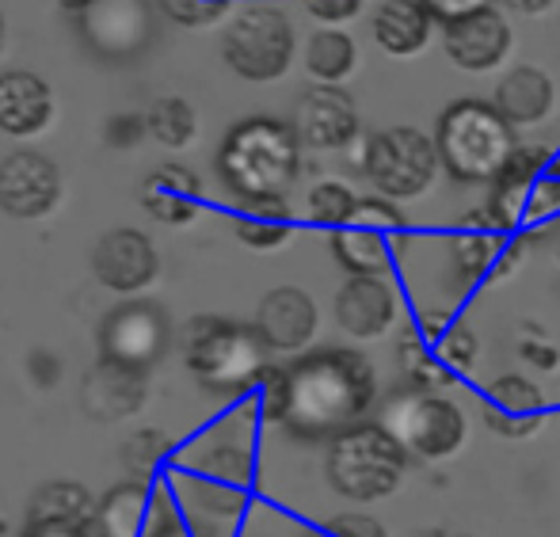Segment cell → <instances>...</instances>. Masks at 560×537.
Masks as SVG:
<instances>
[{
  "label": "cell",
  "mask_w": 560,
  "mask_h": 537,
  "mask_svg": "<svg viewBox=\"0 0 560 537\" xmlns=\"http://www.w3.org/2000/svg\"><path fill=\"white\" fill-rule=\"evenodd\" d=\"M145 130L156 145L184 149L191 145L195 130H199V118H195V107L184 96H161L145 110Z\"/></svg>",
  "instance_id": "d6a6232c"
},
{
  "label": "cell",
  "mask_w": 560,
  "mask_h": 537,
  "mask_svg": "<svg viewBox=\"0 0 560 537\" xmlns=\"http://www.w3.org/2000/svg\"><path fill=\"white\" fill-rule=\"evenodd\" d=\"M503 8H511V12H523V15H538V12H549V8L557 4V0H500Z\"/></svg>",
  "instance_id": "ee69618b"
},
{
  "label": "cell",
  "mask_w": 560,
  "mask_h": 537,
  "mask_svg": "<svg viewBox=\"0 0 560 537\" xmlns=\"http://www.w3.org/2000/svg\"><path fill=\"white\" fill-rule=\"evenodd\" d=\"M141 133H149L145 115H115L112 122H107V145L130 149L141 141Z\"/></svg>",
  "instance_id": "60d3db41"
},
{
  "label": "cell",
  "mask_w": 560,
  "mask_h": 537,
  "mask_svg": "<svg viewBox=\"0 0 560 537\" xmlns=\"http://www.w3.org/2000/svg\"><path fill=\"white\" fill-rule=\"evenodd\" d=\"M27 366H31V377H35L38 389H50V385L58 382V374H61L58 359H54L50 351H35V354H31Z\"/></svg>",
  "instance_id": "b9f144b4"
},
{
  "label": "cell",
  "mask_w": 560,
  "mask_h": 537,
  "mask_svg": "<svg viewBox=\"0 0 560 537\" xmlns=\"http://www.w3.org/2000/svg\"><path fill=\"white\" fill-rule=\"evenodd\" d=\"M431 537H472V534H465V530H439V534H431Z\"/></svg>",
  "instance_id": "c3c4849f"
},
{
  "label": "cell",
  "mask_w": 560,
  "mask_h": 537,
  "mask_svg": "<svg viewBox=\"0 0 560 537\" xmlns=\"http://www.w3.org/2000/svg\"><path fill=\"white\" fill-rule=\"evenodd\" d=\"M156 248L138 229H112L92 248V275L115 294H138L156 279Z\"/></svg>",
  "instance_id": "44dd1931"
},
{
  "label": "cell",
  "mask_w": 560,
  "mask_h": 537,
  "mask_svg": "<svg viewBox=\"0 0 560 537\" xmlns=\"http://www.w3.org/2000/svg\"><path fill=\"white\" fill-rule=\"evenodd\" d=\"M145 537H199L195 534V526L184 518V511H179L172 488H168V495H164V507H161V515H156L153 530H149Z\"/></svg>",
  "instance_id": "ab89813d"
},
{
  "label": "cell",
  "mask_w": 560,
  "mask_h": 537,
  "mask_svg": "<svg viewBox=\"0 0 560 537\" xmlns=\"http://www.w3.org/2000/svg\"><path fill=\"white\" fill-rule=\"evenodd\" d=\"M290 408L287 428L298 439H328L362 423L377 400V370L351 347H320L287 366Z\"/></svg>",
  "instance_id": "6da1fadb"
},
{
  "label": "cell",
  "mask_w": 560,
  "mask_h": 537,
  "mask_svg": "<svg viewBox=\"0 0 560 537\" xmlns=\"http://www.w3.org/2000/svg\"><path fill=\"white\" fill-rule=\"evenodd\" d=\"M302 149L294 122L267 115L241 118L218 149V176L241 202L287 199L302 176Z\"/></svg>",
  "instance_id": "3957f363"
},
{
  "label": "cell",
  "mask_w": 560,
  "mask_h": 537,
  "mask_svg": "<svg viewBox=\"0 0 560 537\" xmlns=\"http://www.w3.org/2000/svg\"><path fill=\"white\" fill-rule=\"evenodd\" d=\"M549 397L526 374H500L485 385V428L511 442L534 439L546 428Z\"/></svg>",
  "instance_id": "d6986e66"
},
{
  "label": "cell",
  "mask_w": 560,
  "mask_h": 537,
  "mask_svg": "<svg viewBox=\"0 0 560 537\" xmlns=\"http://www.w3.org/2000/svg\"><path fill=\"white\" fill-rule=\"evenodd\" d=\"M256 331L267 343V351L298 354L313 343L320 328L317 302L302 287H275L256 305Z\"/></svg>",
  "instance_id": "ffe728a7"
},
{
  "label": "cell",
  "mask_w": 560,
  "mask_h": 537,
  "mask_svg": "<svg viewBox=\"0 0 560 537\" xmlns=\"http://www.w3.org/2000/svg\"><path fill=\"white\" fill-rule=\"evenodd\" d=\"M141 207L164 225H187L202 210V179L187 164H161L141 184Z\"/></svg>",
  "instance_id": "4316f807"
},
{
  "label": "cell",
  "mask_w": 560,
  "mask_h": 537,
  "mask_svg": "<svg viewBox=\"0 0 560 537\" xmlns=\"http://www.w3.org/2000/svg\"><path fill=\"white\" fill-rule=\"evenodd\" d=\"M0 50H4V15H0Z\"/></svg>",
  "instance_id": "681fc988"
},
{
  "label": "cell",
  "mask_w": 560,
  "mask_h": 537,
  "mask_svg": "<svg viewBox=\"0 0 560 537\" xmlns=\"http://www.w3.org/2000/svg\"><path fill=\"white\" fill-rule=\"evenodd\" d=\"M164 495H168V485H141V480L115 485L112 492L96 503L92 534L96 537H145L153 530L156 515H161Z\"/></svg>",
  "instance_id": "603a6c76"
},
{
  "label": "cell",
  "mask_w": 560,
  "mask_h": 537,
  "mask_svg": "<svg viewBox=\"0 0 560 537\" xmlns=\"http://www.w3.org/2000/svg\"><path fill=\"white\" fill-rule=\"evenodd\" d=\"M179 465V446L168 431L141 428L122 442V469L141 485H164Z\"/></svg>",
  "instance_id": "f546056e"
},
{
  "label": "cell",
  "mask_w": 560,
  "mask_h": 537,
  "mask_svg": "<svg viewBox=\"0 0 560 537\" xmlns=\"http://www.w3.org/2000/svg\"><path fill=\"white\" fill-rule=\"evenodd\" d=\"M553 252H557V264H560V221H553Z\"/></svg>",
  "instance_id": "7dc6e473"
},
{
  "label": "cell",
  "mask_w": 560,
  "mask_h": 537,
  "mask_svg": "<svg viewBox=\"0 0 560 537\" xmlns=\"http://www.w3.org/2000/svg\"><path fill=\"white\" fill-rule=\"evenodd\" d=\"M233 233L244 248L275 252L294 236V210L287 199H252L233 210Z\"/></svg>",
  "instance_id": "f1b7e54d"
},
{
  "label": "cell",
  "mask_w": 560,
  "mask_h": 537,
  "mask_svg": "<svg viewBox=\"0 0 560 537\" xmlns=\"http://www.w3.org/2000/svg\"><path fill=\"white\" fill-rule=\"evenodd\" d=\"M23 537H89V530H73V526H27Z\"/></svg>",
  "instance_id": "f6af8a7d"
},
{
  "label": "cell",
  "mask_w": 560,
  "mask_h": 537,
  "mask_svg": "<svg viewBox=\"0 0 560 537\" xmlns=\"http://www.w3.org/2000/svg\"><path fill=\"white\" fill-rule=\"evenodd\" d=\"M161 12L187 31L214 27L233 15V0H161Z\"/></svg>",
  "instance_id": "e575fe53"
},
{
  "label": "cell",
  "mask_w": 560,
  "mask_h": 537,
  "mask_svg": "<svg viewBox=\"0 0 560 537\" xmlns=\"http://www.w3.org/2000/svg\"><path fill=\"white\" fill-rule=\"evenodd\" d=\"M145 400H149L145 370L122 366V362H112V359H100L81 385L84 416H92L96 423L126 420V416L141 412Z\"/></svg>",
  "instance_id": "7402d4cb"
},
{
  "label": "cell",
  "mask_w": 560,
  "mask_h": 537,
  "mask_svg": "<svg viewBox=\"0 0 560 537\" xmlns=\"http://www.w3.org/2000/svg\"><path fill=\"white\" fill-rule=\"evenodd\" d=\"M81 38L107 61L138 58L153 43V8L149 0H96L81 15Z\"/></svg>",
  "instance_id": "4fadbf2b"
},
{
  "label": "cell",
  "mask_w": 560,
  "mask_h": 537,
  "mask_svg": "<svg viewBox=\"0 0 560 537\" xmlns=\"http://www.w3.org/2000/svg\"><path fill=\"white\" fill-rule=\"evenodd\" d=\"M385 428L397 434L408 454L423 457V462H450L469 442V420H465L462 405L446 393H412V397L397 400Z\"/></svg>",
  "instance_id": "30bf717a"
},
{
  "label": "cell",
  "mask_w": 560,
  "mask_h": 537,
  "mask_svg": "<svg viewBox=\"0 0 560 537\" xmlns=\"http://www.w3.org/2000/svg\"><path fill=\"white\" fill-rule=\"evenodd\" d=\"M492 4H495V0H431L439 23L457 20V15H469V12H480V8H492Z\"/></svg>",
  "instance_id": "7bdbcfd3"
},
{
  "label": "cell",
  "mask_w": 560,
  "mask_h": 537,
  "mask_svg": "<svg viewBox=\"0 0 560 537\" xmlns=\"http://www.w3.org/2000/svg\"><path fill=\"white\" fill-rule=\"evenodd\" d=\"M359 66V46L343 27H317L305 43V69L317 84H339Z\"/></svg>",
  "instance_id": "4dcf8cb0"
},
{
  "label": "cell",
  "mask_w": 560,
  "mask_h": 537,
  "mask_svg": "<svg viewBox=\"0 0 560 537\" xmlns=\"http://www.w3.org/2000/svg\"><path fill=\"white\" fill-rule=\"evenodd\" d=\"M518 359L541 374H553L560 370V347L549 336H541L538 328H530V336H523V343H518Z\"/></svg>",
  "instance_id": "8d00e7d4"
},
{
  "label": "cell",
  "mask_w": 560,
  "mask_h": 537,
  "mask_svg": "<svg viewBox=\"0 0 560 537\" xmlns=\"http://www.w3.org/2000/svg\"><path fill=\"white\" fill-rule=\"evenodd\" d=\"M408 450L385 423H354L328 442L325 477L336 495L351 503H382L400 492L408 477Z\"/></svg>",
  "instance_id": "277c9868"
},
{
  "label": "cell",
  "mask_w": 560,
  "mask_h": 537,
  "mask_svg": "<svg viewBox=\"0 0 560 537\" xmlns=\"http://www.w3.org/2000/svg\"><path fill=\"white\" fill-rule=\"evenodd\" d=\"M359 199L362 195H354L343 179H325V184H317L310 195H305V218H310L313 225L336 233V229H343L347 221L354 218Z\"/></svg>",
  "instance_id": "836d02e7"
},
{
  "label": "cell",
  "mask_w": 560,
  "mask_h": 537,
  "mask_svg": "<svg viewBox=\"0 0 560 537\" xmlns=\"http://www.w3.org/2000/svg\"><path fill=\"white\" fill-rule=\"evenodd\" d=\"M443 172L457 184H492L515 153V126L488 100H454L435 122Z\"/></svg>",
  "instance_id": "5b68a950"
},
{
  "label": "cell",
  "mask_w": 560,
  "mask_h": 537,
  "mask_svg": "<svg viewBox=\"0 0 560 537\" xmlns=\"http://www.w3.org/2000/svg\"><path fill=\"white\" fill-rule=\"evenodd\" d=\"M294 27L275 0H252L229 15L222 31V58L241 81L271 84L294 61Z\"/></svg>",
  "instance_id": "9c48e42d"
},
{
  "label": "cell",
  "mask_w": 560,
  "mask_h": 537,
  "mask_svg": "<svg viewBox=\"0 0 560 537\" xmlns=\"http://www.w3.org/2000/svg\"><path fill=\"white\" fill-rule=\"evenodd\" d=\"M332 259L347 271V279H374L393 275L408 248V218L385 195H362L354 218L343 229L328 233Z\"/></svg>",
  "instance_id": "ba28073f"
},
{
  "label": "cell",
  "mask_w": 560,
  "mask_h": 537,
  "mask_svg": "<svg viewBox=\"0 0 560 537\" xmlns=\"http://www.w3.org/2000/svg\"><path fill=\"white\" fill-rule=\"evenodd\" d=\"M443 27V50L465 73H492L508 61L515 46V31L503 20L500 8H480V12L457 15V20L439 23Z\"/></svg>",
  "instance_id": "5bb4252c"
},
{
  "label": "cell",
  "mask_w": 560,
  "mask_h": 537,
  "mask_svg": "<svg viewBox=\"0 0 560 537\" xmlns=\"http://www.w3.org/2000/svg\"><path fill=\"white\" fill-rule=\"evenodd\" d=\"M423 347H428L431 362L450 377V385L465 382L480 362V336L465 320H454L435 343H423Z\"/></svg>",
  "instance_id": "1f68e13d"
},
{
  "label": "cell",
  "mask_w": 560,
  "mask_h": 537,
  "mask_svg": "<svg viewBox=\"0 0 560 537\" xmlns=\"http://www.w3.org/2000/svg\"><path fill=\"white\" fill-rule=\"evenodd\" d=\"M339 331L351 339L366 343V339H382L393 331L400 317V290L393 275H374V279H347L336 290L332 302Z\"/></svg>",
  "instance_id": "ac0fdd59"
},
{
  "label": "cell",
  "mask_w": 560,
  "mask_h": 537,
  "mask_svg": "<svg viewBox=\"0 0 560 537\" xmlns=\"http://www.w3.org/2000/svg\"><path fill=\"white\" fill-rule=\"evenodd\" d=\"M302 4L317 23H325V27H339V23L354 20V15L366 8V0H302Z\"/></svg>",
  "instance_id": "f35d334b"
},
{
  "label": "cell",
  "mask_w": 560,
  "mask_h": 537,
  "mask_svg": "<svg viewBox=\"0 0 560 537\" xmlns=\"http://www.w3.org/2000/svg\"><path fill=\"white\" fill-rule=\"evenodd\" d=\"M54 118V92L31 69L0 73V130L12 138H35Z\"/></svg>",
  "instance_id": "cb8c5ba5"
},
{
  "label": "cell",
  "mask_w": 560,
  "mask_h": 537,
  "mask_svg": "<svg viewBox=\"0 0 560 537\" xmlns=\"http://www.w3.org/2000/svg\"><path fill=\"white\" fill-rule=\"evenodd\" d=\"M457 317H454V310H450V305H443V302H423L420 310L412 313V324H408V328H412L416 336L423 339V343H435V339L443 336V331Z\"/></svg>",
  "instance_id": "74e56055"
},
{
  "label": "cell",
  "mask_w": 560,
  "mask_h": 537,
  "mask_svg": "<svg viewBox=\"0 0 560 537\" xmlns=\"http://www.w3.org/2000/svg\"><path fill=\"white\" fill-rule=\"evenodd\" d=\"M96 518V500L77 480H46L27 507V526H73V530H92Z\"/></svg>",
  "instance_id": "83f0119b"
},
{
  "label": "cell",
  "mask_w": 560,
  "mask_h": 537,
  "mask_svg": "<svg viewBox=\"0 0 560 537\" xmlns=\"http://www.w3.org/2000/svg\"><path fill=\"white\" fill-rule=\"evenodd\" d=\"M492 104L511 126H541L557 104L553 77H549L541 66H530V61L511 66L508 73L495 81Z\"/></svg>",
  "instance_id": "484cf974"
},
{
  "label": "cell",
  "mask_w": 560,
  "mask_h": 537,
  "mask_svg": "<svg viewBox=\"0 0 560 537\" xmlns=\"http://www.w3.org/2000/svg\"><path fill=\"white\" fill-rule=\"evenodd\" d=\"M435 8L431 0H377L374 43L389 58H416L435 35Z\"/></svg>",
  "instance_id": "d4e9b609"
},
{
  "label": "cell",
  "mask_w": 560,
  "mask_h": 537,
  "mask_svg": "<svg viewBox=\"0 0 560 537\" xmlns=\"http://www.w3.org/2000/svg\"><path fill=\"white\" fill-rule=\"evenodd\" d=\"M176 495L184 518L199 537H236V523L252 507L256 450L214 431L207 442L179 454V465L164 480Z\"/></svg>",
  "instance_id": "7a4b0ae2"
},
{
  "label": "cell",
  "mask_w": 560,
  "mask_h": 537,
  "mask_svg": "<svg viewBox=\"0 0 560 537\" xmlns=\"http://www.w3.org/2000/svg\"><path fill=\"white\" fill-rule=\"evenodd\" d=\"M549 164H553L549 149L523 145V141L515 145V153L508 156L503 172L488 184V199L480 202L500 233L508 236L526 233V199H530V187L549 172Z\"/></svg>",
  "instance_id": "e0dca14e"
},
{
  "label": "cell",
  "mask_w": 560,
  "mask_h": 537,
  "mask_svg": "<svg viewBox=\"0 0 560 537\" xmlns=\"http://www.w3.org/2000/svg\"><path fill=\"white\" fill-rule=\"evenodd\" d=\"M523 256V236H503L492 229H465L457 225L446 241L450 279L462 294H472L480 287H492L515 275Z\"/></svg>",
  "instance_id": "7c38bea8"
},
{
  "label": "cell",
  "mask_w": 560,
  "mask_h": 537,
  "mask_svg": "<svg viewBox=\"0 0 560 537\" xmlns=\"http://www.w3.org/2000/svg\"><path fill=\"white\" fill-rule=\"evenodd\" d=\"M172 343V324L168 313L156 302H122L100 324V347H104V359L122 362L133 370H149L153 362H161V354Z\"/></svg>",
  "instance_id": "8fae6325"
},
{
  "label": "cell",
  "mask_w": 560,
  "mask_h": 537,
  "mask_svg": "<svg viewBox=\"0 0 560 537\" xmlns=\"http://www.w3.org/2000/svg\"><path fill=\"white\" fill-rule=\"evenodd\" d=\"M305 537H389L385 523H377L374 515H362V511H343V515L328 518L320 530Z\"/></svg>",
  "instance_id": "d590c367"
},
{
  "label": "cell",
  "mask_w": 560,
  "mask_h": 537,
  "mask_svg": "<svg viewBox=\"0 0 560 537\" xmlns=\"http://www.w3.org/2000/svg\"><path fill=\"white\" fill-rule=\"evenodd\" d=\"M61 199V172L50 156L20 149L0 161V210L12 218H46Z\"/></svg>",
  "instance_id": "2e32d148"
},
{
  "label": "cell",
  "mask_w": 560,
  "mask_h": 537,
  "mask_svg": "<svg viewBox=\"0 0 560 537\" xmlns=\"http://www.w3.org/2000/svg\"><path fill=\"white\" fill-rule=\"evenodd\" d=\"M184 362L202 389L236 400L267 366V343L256 324L229 317H191L184 328Z\"/></svg>",
  "instance_id": "8992f818"
},
{
  "label": "cell",
  "mask_w": 560,
  "mask_h": 537,
  "mask_svg": "<svg viewBox=\"0 0 560 537\" xmlns=\"http://www.w3.org/2000/svg\"><path fill=\"white\" fill-rule=\"evenodd\" d=\"M557 416H560V397H557Z\"/></svg>",
  "instance_id": "816d5d0a"
},
{
  "label": "cell",
  "mask_w": 560,
  "mask_h": 537,
  "mask_svg": "<svg viewBox=\"0 0 560 537\" xmlns=\"http://www.w3.org/2000/svg\"><path fill=\"white\" fill-rule=\"evenodd\" d=\"M553 172H560V153H553Z\"/></svg>",
  "instance_id": "f907efd6"
},
{
  "label": "cell",
  "mask_w": 560,
  "mask_h": 537,
  "mask_svg": "<svg viewBox=\"0 0 560 537\" xmlns=\"http://www.w3.org/2000/svg\"><path fill=\"white\" fill-rule=\"evenodd\" d=\"M359 168L374 184V195L412 202L435 187L443 156H439L435 138L423 133L420 126H389L362 141Z\"/></svg>",
  "instance_id": "52a82bcc"
},
{
  "label": "cell",
  "mask_w": 560,
  "mask_h": 537,
  "mask_svg": "<svg viewBox=\"0 0 560 537\" xmlns=\"http://www.w3.org/2000/svg\"><path fill=\"white\" fill-rule=\"evenodd\" d=\"M359 104L343 84H313L298 96L294 130L305 149H347L359 138Z\"/></svg>",
  "instance_id": "9a60e30c"
},
{
  "label": "cell",
  "mask_w": 560,
  "mask_h": 537,
  "mask_svg": "<svg viewBox=\"0 0 560 537\" xmlns=\"http://www.w3.org/2000/svg\"><path fill=\"white\" fill-rule=\"evenodd\" d=\"M54 4L66 8V12H73V15H84L92 4H96V0H54Z\"/></svg>",
  "instance_id": "bcb514c9"
}]
</instances>
